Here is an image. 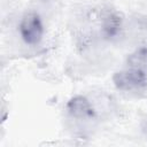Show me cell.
<instances>
[{
  "label": "cell",
  "instance_id": "7a4b0ae2",
  "mask_svg": "<svg viewBox=\"0 0 147 147\" xmlns=\"http://www.w3.org/2000/svg\"><path fill=\"white\" fill-rule=\"evenodd\" d=\"M114 83L122 91H136L147 85V74L141 67H130L114 75Z\"/></svg>",
  "mask_w": 147,
  "mask_h": 147
},
{
  "label": "cell",
  "instance_id": "6da1fadb",
  "mask_svg": "<svg viewBox=\"0 0 147 147\" xmlns=\"http://www.w3.org/2000/svg\"><path fill=\"white\" fill-rule=\"evenodd\" d=\"M20 34L26 45L36 46L44 37V24L36 11H28L23 15L20 23Z\"/></svg>",
  "mask_w": 147,
  "mask_h": 147
},
{
  "label": "cell",
  "instance_id": "277c9868",
  "mask_svg": "<svg viewBox=\"0 0 147 147\" xmlns=\"http://www.w3.org/2000/svg\"><path fill=\"white\" fill-rule=\"evenodd\" d=\"M123 18L117 11H109L102 20V32L107 38H115L122 28Z\"/></svg>",
  "mask_w": 147,
  "mask_h": 147
},
{
  "label": "cell",
  "instance_id": "3957f363",
  "mask_svg": "<svg viewBox=\"0 0 147 147\" xmlns=\"http://www.w3.org/2000/svg\"><path fill=\"white\" fill-rule=\"evenodd\" d=\"M68 113L79 119H87L94 116V109L91 102L83 95H76L71 98L67 103Z\"/></svg>",
  "mask_w": 147,
  "mask_h": 147
}]
</instances>
